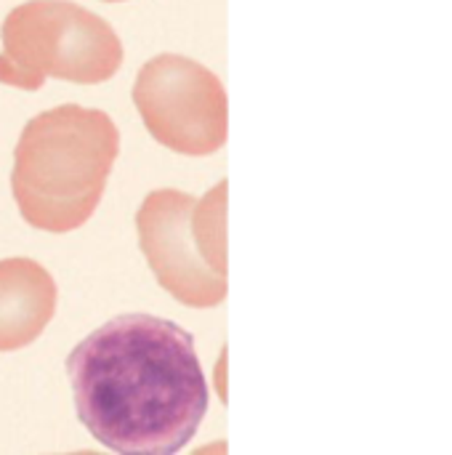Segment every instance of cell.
Here are the masks:
<instances>
[{"mask_svg": "<svg viewBox=\"0 0 452 455\" xmlns=\"http://www.w3.org/2000/svg\"><path fill=\"white\" fill-rule=\"evenodd\" d=\"M107 3H123V0H107Z\"/></svg>", "mask_w": 452, "mask_h": 455, "instance_id": "obj_7", "label": "cell"}, {"mask_svg": "<svg viewBox=\"0 0 452 455\" xmlns=\"http://www.w3.org/2000/svg\"><path fill=\"white\" fill-rule=\"evenodd\" d=\"M139 115L163 147L213 155L229 133V99L221 80L194 59L163 53L147 61L133 85Z\"/></svg>", "mask_w": 452, "mask_h": 455, "instance_id": "obj_4", "label": "cell"}, {"mask_svg": "<svg viewBox=\"0 0 452 455\" xmlns=\"http://www.w3.org/2000/svg\"><path fill=\"white\" fill-rule=\"evenodd\" d=\"M194 197L178 189L147 195L136 213L139 245L157 283L181 304L194 309L216 307L226 299V272L213 269L200 248L194 227Z\"/></svg>", "mask_w": 452, "mask_h": 455, "instance_id": "obj_5", "label": "cell"}, {"mask_svg": "<svg viewBox=\"0 0 452 455\" xmlns=\"http://www.w3.org/2000/svg\"><path fill=\"white\" fill-rule=\"evenodd\" d=\"M80 424L120 455H173L208 413L194 339L152 315H120L67 357Z\"/></svg>", "mask_w": 452, "mask_h": 455, "instance_id": "obj_1", "label": "cell"}, {"mask_svg": "<svg viewBox=\"0 0 452 455\" xmlns=\"http://www.w3.org/2000/svg\"><path fill=\"white\" fill-rule=\"evenodd\" d=\"M0 83L37 91L48 77L93 85L123 64L117 32L93 11L69 0H27L0 29Z\"/></svg>", "mask_w": 452, "mask_h": 455, "instance_id": "obj_3", "label": "cell"}, {"mask_svg": "<svg viewBox=\"0 0 452 455\" xmlns=\"http://www.w3.org/2000/svg\"><path fill=\"white\" fill-rule=\"evenodd\" d=\"M120 131L101 109L64 104L32 117L13 149L11 189L24 221L64 235L101 203Z\"/></svg>", "mask_w": 452, "mask_h": 455, "instance_id": "obj_2", "label": "cell"}, {"mask_svg": "<svg viewBox=\"0 0 452 455\" xmlns=\"http://www.w3.org/2000/svg\"><path fill=\"white\" fill-rule=\"evenodd\" d=\"M56 312V283L32 259L0 261V352L29 347Z\"/></svg>", "mask_w": 452, "mask_h": 455, "instance_id": "obj_6", "label": "cell"}]
</instances>
